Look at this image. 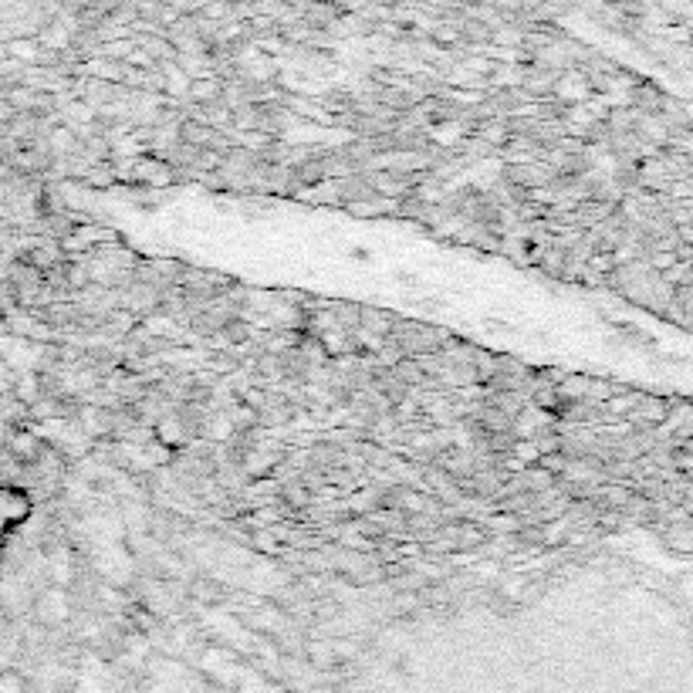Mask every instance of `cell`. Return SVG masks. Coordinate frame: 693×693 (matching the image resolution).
Instances as JSON below:
<instances>
[{"label":"cell","instance_id":"1","mask_svg":"<svg viewBox=\"0 0 693 693\" xmlns=\"http://www.w3.org/2000/svg\"><path fill=\"white\" fill-rule=\"evenodd\" d=\"M28 514V501H24V494L17 491H7V487H0V552H4L7 545V535H11V528L17 521Z\"/></svg>","mask_w":693,"mask_h":693}]
</instances>
